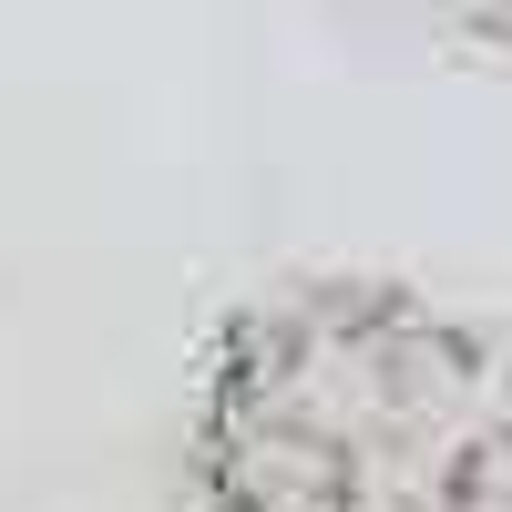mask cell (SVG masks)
I'll return each instance as SVG.
<instances>
[{
    "label": "cell",
    "mask_w": 512,
    "mask_h": 512,
    "mask_svg": "<svg viewBox=\"0 0 512 512\" xmlns=\"http://www.w3.org/2000/svg\"><path fill=\"white\" fill-rule=\"evenodd\" d=\"M512 369L400 277H277L185 369V512H492Z\"/></svg>",
    "instance_id": "obj_1"
},
{
    "label": "cell",
    "mask_w": 512,
    "mask_h": 512,
    "mask_svg": "<svg viewBox=\"0 0 512 512\" xmlns=\"http://www.w3.org/2000/svg\"><path fill=\"white\" fill-rule=\"evenodd\" d=\"M441 11L472 31V41H492V52H512V0H441Z\"/></svg>",
    "instance_id": "obj_2"
}]
</instances>
